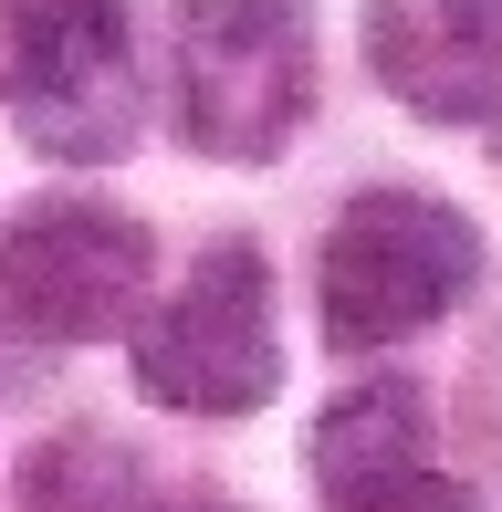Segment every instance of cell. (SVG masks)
I'll list each match as a JSON object with an SVG mask.
<instances>
[{"label": "cell", "mask_w": 502, "mask_h": 512, "mask_svg": "<svg viewBox=\"0 0 502 512\" xmlns=\"http://www.w3.org/2000/svg\"><path fill=\"white\" fill-rule=\"evenodd\" d=\"M314 84H325L314 0H178L168 115L210 168H272L304 136Z\"/></svg>", "instance_id": "cell-1"}, {"label": "cell", "mask_w": 502, "mask_h": 512, "mask_svg": "<svg viewBox=\"0 0 502 512\" xmlns=\"http://www.w3.org/2000/svg\"><path fill=\"white\" fill-rule=\"evenodd\" d=\"M492 251L482 230L429 189H356L335 209L325 251H314V324L335 356H377V345L419 335V324L461 314L482 293Z\"/></svg>", "instance_id": "cell-2"}, {"label": "cell", "mask_w": 502, "mask_h": 512, "mask_svg": "<svg viewBox=\"0 0 502 512\" xmlns=\"http://www.w3.org/2000/svg\"><path fill=\"white\" fill-rule=\"evenodd\" d=\"M0 115L53 168H105L147 126L136 0H0Z\"/></svg>", "instance_id": "cell-3"}, {"label": "cell", "mask_w": 502, "mask_h": 512, "mask_svg": "<svg viewBox=\"0 0 502 512\" xmlns=\"http://www.w3.org/2000/svg\"><path fill=\"white\" fill-rule=\"evenodd\" d=\"M136 398L178 418H251L283 398V314L262 241H210L189 283H168L136 324Z\"/></svg>", "instance_id": "cell-4"}, {"label": "cell", "mask_w": 502, "mask_h": 512, "mask_svg": "<svg viewBox=\"0 0 502 512\" xmlns=\"http://www.w3.org/2000/svg\"><path fill=\"white\" fill-rule=\"evenodd\" d=\"M157 304V241L147 220L95 189H42L0 230V324L32 345H105L136 335Z\"/></svg>", "instance_id": "cell-5"}, {"label": "cell", "mask_w": 502, "mask_h": 512, "mask_svg": "<svg viewBox=\"0 0 502 512\" xmlns=\"http://www.w3.org/2000/svg\"><path fill=\"white\" fill-rule=\"evenodd\" d=\"M304 481L325 512H482L471 481L440 471V418L419 377H356L304 418Z\"/></svg>", "instance_id": "cell-6"}, {"label": "cell", "mask_w": 502, "mask_h": 512, "mask_svg": "<svg viewBox=\"0 0 502 512\" xmlns=\"http://www.w3.org/2000/svg\"><path fill=\"white\" fill-rule=\"evenodd\" d=\"M367 74L429 126L502 115V0H367Z\"/></svg>", "instance_id": "cell-7"}, {"label": "cell", "mask_w": 502, "mask_h": 512, "mask_svg": "<svg viewBox=\"0 0 502 512\" xmlns=\"http://www.w3.org/2000/svg\"><path fill=\"white\" fill-rule=\"evenodd\" d=\"M21 512H147V460L116 429H53L21 460Z\"/></svg>", "instance_id": "cell-8"}, {"label": "cell", "mask_w": 502, "mask_h": 512, "mask_svg": "<svg viewBox=\"0 0 502 512\" xmlns=\"http://www.w3.org/2000/svg\"><path fill=\"white\" fill-rule=\"evenodd\" d=\"M157 512H251V502H231V492H178V502H157Z\"/></svg>", "instance_id": "cell-9"}, {"label": "cell", "mask_w": 502, "mask_h": 512, "mask_svg": "<svg viewBox=\"0 0 502 512\" xmlns=\"http://www.w3.org/2000/svg\"><path fill=\"white\" fill-rule=\"evenodd\" d=\"M492 147H502V115H492Z\"/></svg>", "instance_id": "cell-10"}]
</instances>
